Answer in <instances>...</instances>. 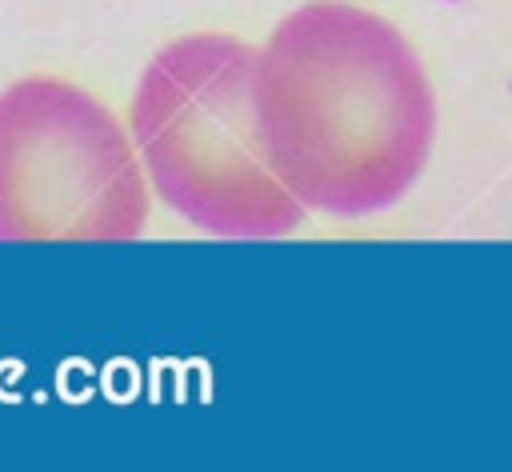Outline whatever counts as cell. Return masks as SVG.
Wrapping results in <instances>:
<instances>
[{
	"instance_id": "6da1fadb",
	"label": "cell",
	"mask_w": 512,
	"mask_h": 472,
	"mask_svg": "<svg viewBox=\"0 0 512 472\" xmlns=\"http://www.w3.org/2000/svg\"><path fill=\"white\" fill-rule=\"evenodd\" d=\"M256 116L276 176L324 216L404 200L436 136L416 48L352 0H308L272 28L256 56Z\"/></svg>"
},
{
	"instance_id": "7a4b0ae2",
	"label": "cell",
	"mask_w": 512,
	"mask_h": 472,
	"mask_svg": "<svg viewBox=\"0 0 512 472\" xmlns=\"http://www.w3.org/2000/svg\"><path fill=\"white\" fill-rule=\"evenodd\" d=\"M256 56L240 36L192 32L164 44L136 80L128 132L152 192L208 236L272 240L308 212L268 160Z\"/></svg>"
},
{
	"instance_id": "3957f363",
	"label": "cell",
	"mask_w": 512,
	"mask_h": 472,
	"mask_svg": "<svg viewBox=\"0 0 512 472\" xmlns=\"http://www.w3.org/2000/svg\"><path fill=\"white\" fill-rule=\"evenodd\" d=\"M132 132L60 76L0 92V240H136L152 192Z\"/></svg>"
}]
</instances>
